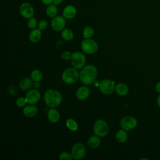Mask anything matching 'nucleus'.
<instances>
[{
    "instance_id": "1",
    "label": "nucleus",
    "mask_w": 160,
    "mask_h": 160,
    "mask_svg": "<svg viewBox=\"0 0 160 160\" xmlns=\"http://www.w3.org/2000/svg\"><path fill=\"white\" fill-rule=\"evenodd\" d=\"M98 70L96 68L91 64L84 66L79 73V79L84 85L92 84L96 79Z\"/></svg>"
},
{
    "instance_id": "2",
    "label": "nucleus",
    "mask_w": 160,
    "mask_h": 160,
    "mask_svg": "<svg viewBox=\"0 0 160 160\" xmlns=\"http://www.w3.org/2000/svg\"><path fill=\"white\" fill-rule=\"evenodd\" d=\"M44 99L46 105L50 108H56L61 103L62 97L60 92L54 89H49L46 91Z\"/></svg>"
},
{
    "instance_id": "3",
    "label": "nucleus",
    "mask_w": 160,
    "mask_h": 160,
    "mask_svg": "<svg viewBox=\"0 0 160 160\" xmlns=\"http://www.w3.org/2000/svg\"><path fill=\"white\" fill-rule=\"evenodd\" d=\"M93 131L94 134L100 138L106 136L109 131V128L108 123L103 119L96 120L93 125Z\"/></svg>"
},
{
    "instance_id": "4",
    "label": "nucleus",
    "mask_w": 160,
    "mask_h": 160,
    "mask_svg": "<svg viewBox=\"0 0 160 160\" xmlns=\"http://www.w3.org/2000/svg\"><path fill=\"white\" fill-rule=\"evenodd\" d=\"M79 79V74L77 71V69L74 68H67L62 72V79L66 84H74Z\"/></svg>"
},
{
    "instance_id": "5",
    "label": "nucleus",
    "mask_w": 160,
    "mask_h": 160,
    "mask_svg": "<svg viewBox=\"0 0 160 160\" xmlns=\"http://www.w3.org/2000/svg\"><path fill=\"white\" fill-rule=\"evenodd\" d=\"M71 62L73 68L77 69H82L85 66L86 58L83 53L79 51H76L72 54Z\"/></svg>"
},
{
    "instance_id": "6",
    "label": "nucleus",
    "mask_w": 160,
    "mask_h": 160,
    "mask_svg": "<svg viewBox=\"0 0 160 160\" xmlns=\"http://www.w3.org/2000/svg\"><path fill=\"white\" fill-rule=\"evenodd\" d=\"M81 49L84 52L88 54H92L98 50V44L93 39H84L81 42Z\"/></svg>"
},
{
    "instance_id": "7",
    "label": "nucleus",
    "mask_w": 160,
    "mask_h": 160,
    "mask_svg": "<svg viewBox=\"0 0 160 160\" xmlns=\"http://www.w3.org/2000/svg\"><path fill=\"white\" fill-rule=\"evenodd\" d=\"M99 88L100 91L102 94L105 95H109L115 91V82L109 79H103L101 81Z\"/></svg>"
},
{
    "instance_id": "8",
    "label": "nucleus",
    "mask_w": 160,
    "mask_h": 160,
    "mask_svg": "<svg viewBox=\"0 0 160 160\" xmlns=\"http://www.w3.org/2000/svg\"><path fill=\"white\" fill-rule=\"evenodd\" d=\"M137 119L131 116H125L120 121V126L121 128L126 131L132 130L137 126Z\"/></svg>"
},
{
    "instance_id": "9",
    "label": "nucleus",
    "mask_w": 160,
    "mask_h": 160,
    "mask_svg": "<svg viewBox=\"0 0 160 160\" xmlns=\"http://www.w3.org/2000/svg\"><path fill=\"white\" fill-rule=\"evenodd\" d=\"M71 154L75 159L78 160L84 158L86 154L85 146L81 142L74 144L71 148Z\"/></svg>"
},
{
    "instance_id": "10",
    "label": "nucleus",
    "mask_w": 160,
    "mask_h": 160,
    "mask_svg": "<svg viewBox=\"0 0 160 160\" xmlns=\"http://www.w3.org/2000/svg\"><path fill=\"white\" fill-rule=\"evenodd\" d=\"M66 26L65 18L62 16H56L51 21V27L56 31H62Z\"/></svg>"
},
{
    "instance_id": "11",
    "label": "nucleus",
    "mask_w": 160,
    "mask_h": 160,
    "mask_svg": "<svg viewBox=\"0 0 160 160\" xmlns=\"http://www.w3.org/2000/svg\"><path fill=\"white\" fill-rule=\"evenodd\" d=\"M19 12L23 18L26 19H30L33 16L34 11L32 5L28 2H24L20 6Z\"/></svg>"
},
{
    "instance_id": "12",
    "label": "nucleus",
    "mask_w": 160,
    "mask_h": 160,
    "mask_svg": "<svg viewBox=\"0 0 160 160\" xmlns=\"http://www.w3.org/2000/svg\"><path fill=\"white\" fill-rule=\"evenodd\" d=\"M41 98L40 92L36 89H31L28 92L26 95V99L28 104H35L38 103Z\"/></svg>"
},
{
    "instance_id": "13",
    "label": "nucleus",
    "mask_w": 160,
    "mask_h": 160,
    "mask_svg": "<svg viewBox=\"0 0 160 160\" xmlns=\"http://www.w3.org/2000/svg\"><path fill=\"white\" fill-rule=\"evenodd\" d=\"M90 94V90L86 86H82L78 88L76 92V97L78 99L83 101L86 99Z\"/></svg>"
},
{
    "instance_id": "14",
    "label": "nucleus",
    "mask_w": 160,
    "mask_h": 160,
    "mask_svg": "<svg viewBox=\"0 0 160 160\" xmlns=\"http://www.w3.org/2000/svg\"><path fill=\"white\" fill-rule=\"evenodd\" d=\"M38 112V108L34 104H29L24 107L22 109L23 114L28 118L35 116Z\"/></svg>"
},
{
    "instance_id": "15",
    "label": "nucleus",
    "mask_w": 160,
    "mask_h": 160,
    "mask_svg": "<svg viewBox=\"0 0 160 160\" xmlns=\"http://www.w3.org/2000/svg\"><path fill=\"white\" fill-rule=\"evenodd\" d=\"M76 9L72 5H68L66 6L62 11L63 16L66 19H72L76 14Z\"/></svg>"
},
{
    "instance_id": "16",
    "label": "nucleus",
    "mask_w": 160,
    "mask_h": 160,
    "mask_svg": "<svg viewBox=\"0 0 160 160\" xmlns=\"http://www.w3.org/2000/svg\"><path fill=\"white\" fill-rule=\"evenodd\" d=\"M32 79L29 77H24L22 78L19 83V86L22 91H27L29 90L32 86Z\"/></svg>"
},
{
    "instance_id": "17",
    "label": "nucleus",
    "mask_w": 160,
    "mask_h": 160,
    "mask_svg": "<svg viewBox=\"0 0 160 160\" xmlns=\"http://www.w3.org/2000/svg\"><path fill=\"white\" fill-rule=\"evenodd\" d=\"M48 118L50 122L56 123L60 119V114L55 108H51L48 112Z\"/></svg>"
},
{
    "instance_id": "18",
    "label": "nucleus",
    "mask_w": 160,
    "mask_h": 160,
    "mask_svg": "<svg viewBox=\"0 0 160 160\" xmlns=\"http://www.w3.org/2000/svg\"><path fill=\"white\" fill-rule=\"evenodd\" d=\"M41 31L38 29H32L29 35V38L30 41L34 43H36L39 42L41 38Z\"/></svg>"
},
{
    "instance_id": "19",
    "label": "nucleus",
    "mask_w": 160,
    "mask_h": 160,
    "mask_svg": "<svg viewBox=\"0 0 160 160\" xmlns=\"http://www.w3.org/2000/svg\"><path fill=\"white\" fill-rule=\"evenodd\" d=\"M115 91L118 95L124 96L128 94L129 92V88L124 83H118L116 85Z\"/></svg>"
},
{
    "instance_id": "20",
    "label": "nucleus",
    "mask_w": 160,
    "mask_h": 160,
    "mask_svg": "<svg viewBox=\"0 0 160 160\" xmlns=\"http://www.w3.org/2000/svg\"><path fill=\"white\" fill-rule=\"evenodd\" d=\"M100 137L97 135H94L91 136L88 140V146L92 149H96L99 147L101 144Z\"/></svg>"
},
{
    "instance_id": "21",
    "label": "nucleus",
    "mask_w": 160,
    "mask_h": 160,
    "mask_svg": "<svg viewBox=\"0 0 160 160\" xmlns=\"http://www.w3.org/2000/svg\"><path fill=\"white\" fill-rule=\"evenodd\" d=\"M116 140L122 143L127 141L128 139V134L126 132V131L122 129L117 131L116 135H115Z\"/></svg>"
},
{
    "instance_id": "22",
    "label": "nucleus",
    "mask_w": 160,
    "mask_h": 160,
    "mask_svg": "<svg viewBox=\"0 0 160 160\" xmlns=\"http://www.w3.org/2000/svg\"><path fill=\"white\" fill-rule=\"evenodd\" d=\"M58 13V9L54 4L48 5L46 9V14L49 18H54Z\"/></svg>"
},
{
    "instance_id": "23",
    "label": "nucleus",
    "mask_w": 160,
    "mask_h": 160,
    "mask_svg": "<svg viewBox=\"0 0 160 160\" xmlns=\"http://www.w3.org/2000/svg\"><path fill=\"white\" fill-rule=\"evenodd\" d=\"M43 78L42 72L39 69H34L31 73V78L34 82H40Z\"/></svg>"
},
{
    "instance_id": "24",
    "label": "nucleus",
    "mask_w": 160,
    "mask_h": 160,
    "mask_svg": "<svg viewBox=\"0 0 160 160\" xmlns=\"http://www.w3.org/2000/svg\"><path fill=\"white\" fill-rule=\"evenodd\" d=\"M66 125L67 128L72 131H77L79 128L78 124L77 123V122L72 118H69L66 120Z\"/></svg>"
},
{
    "instance_id": "25",
    "label": "nucleus",
    "mask_w": 160,
    "mask_h": 160,
    "mask_svg": "<svg viewBox=\"0 0 160 160\" xmlns=\"http://www.w3.org/2000/svg\"><path fill=\"white\" fill-rule=\"evenodd\" d=\"M62 38L66 41H71L74 38L73 32L70 29H64L61 32Z\"/></svg>"
},
{
    "instance_id": "26",
    "label": "nucleus",
    "mask_w": 160,
    "mask_h": 160,
    "mask_svg": "<svg viewBox=\"0 0 160 160\" xmlns=\"http://www.w3.org/2000/svg\"><path fill=\"white\" fill-rule=\"evenodd\" d=\"M94 34V29L90 26H86L84 28L82 31L83 38L84 39H89Z\"/></svg>"
},
{
    "instance_id": "27",
    "label": "nucleus",
    "mask_w": 160,
    "mask_h": 160,
    "mask_svg": "<svg viewBox=\"0 0 160 160\" xmlns=\"http://www.w3.org/2000/svg\"><path fill=\"white\" fill-rule=\"evenodd\" d=\"M73 158L72 154L68 152H62L59 155V159L60 160H72Z\"/></svg>"
},
{
    "instance_id": "28",
    "label": "nucleus",
    "mask_w": 160,
    "mask_h": 160,
    "mask_svg": "<svg viewBox=\"0 0 160 160\" xmlns=\"http://www.w3.org/2000/svg\"><path fill=\"white\" fill-rule=\"evenodd\" d=\"M27 103L28 102H27L26 99V98H24V97H19L16 101V105L19 108H22L26 106Z\"/></svg>"
},
{
    "instance_id": "29",
    "label": "nucleus",
    "mask_w": 160,
    "mask_h": 160,
    "mask_svg": "<svg viewBox=\"0 0 160 160\" xmlns=\"http://www.w3.org/2000/svg\"><path fill=\"white\" fill-rule=\"evenodd\" d=\"M38 22H37V21L36 19L32 17L30 19H29V21L28 22V26L29 29H34L36 28V26H38Z\"/></svg>"
},
{
    "instance_id": "30",
    "label": "nucleus",
    "mask_w": 160,
    "mask_h": 160,
    "mask_svg": "<svg viewBox=\"0 0 160 160\" xmlns=\"http://www.w3.org/2000/svg\"><path fill=\"white\" fill-rule=\"evenodd\" d=\"M38 26V28L41 31H42V30H45L48 27V23L46 20L42 19L39 22Z\"/></svg>"
},
{
    "instance_id": "31",
    "label": "nucleus",
    "mask_w": 160,
    "mask_h": 160,
    "mask_svg": "<svg viewBox=\"0 0 160 160\" xmlns=\"http://www.w3.org/2000/svg\"><path fill=\"white\" fill-rule=\"evenodd\" d=\"M71 56H72V54L69 51H66L62 53L61 58L65 61H69L71 58Z\"/></svg>"
},
{
    "instance_id": "32",
    "label": "nucleus",
    "mask_w": 160,
    "mask_h": 160,
    "mask_svg": "<svg viewBox=\"0 0 160 160\" xmlns=\"http://www.w3.org/2000/svg\"><path fill=\"white\" fill-rule=\"evenodd\" d=\"M53 0H41L42 2L45 5H50L52 3Z\"/></svg>"
},
{
    "instance_id": "33",
    "label": "nucleus",
    "mask_w": 160,
    "mask_h": 160,
    "mask_svg": "<svg viewBox=\"0 0 160 160\" xmlns=\"http://www.w3.org/2000/svg\"><path fill=\"white\" fill-rule=\"evenodd\" d=\"M155 89L156 91V92H158V93L160 94V82H158L155 86Z\"/></svg>"
},
{
    "instance_id": "34",
    "label": "nucleus",
    "mask_w": 160,
    "mask_h": 160,
    "mask_svg": "<svg viewBox=\"0 0 160 160\" xmlns=\"http://www.w3.org/2000/svg\"><path fill=\"white\" fill-rule=\"evenodd\" d=\"M61 2H62V0H53L52 1V4L56 6L59 5Z\"/></svg>"
},
{
    "instance_id": "35",
    "label": "nucleus",
    "mask_w": 160,
    "mask_h": 160,
    "mask_svg": "<svg viewBox=\"0 0 160 160\" xmlns=\"http://www.w3.org/2000/svg\"><path fill=\"white\" fill-rule=\"evenodd\" d=\"M34 86L35 88H39L40 86V84H39V82H35V83L34 84Z\"/></svg>"
},
{
    "instance_id": "36",
    "label": "nucleus",
    "mask_w": 160,
    "mask_h": 160,
    "mask_svg": "<svg viewBox=\"0 0 160 160\" xmlns=\"http://www.w3.org/2000/svg\"><path fill=\"white\" fill-rule=\"evenodd\" d=\"M157 103H158V106L160 108V94H159V96L158 97V99H157Z\"/></svg>"
}]
</instances>
